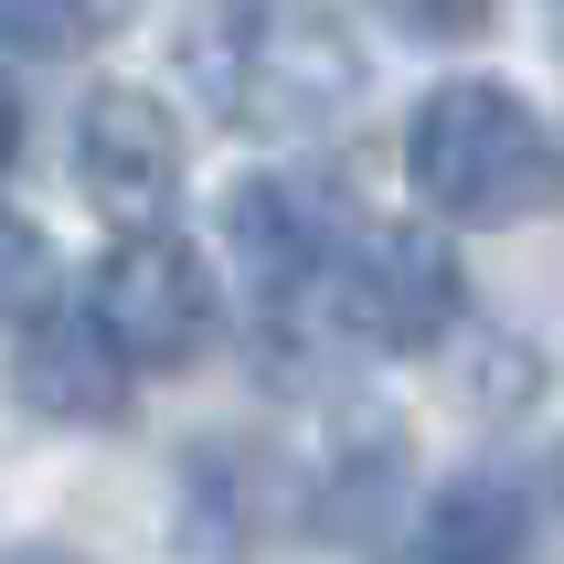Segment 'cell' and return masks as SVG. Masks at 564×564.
I'll list each match as a JSON object with an SVG mask.
<instances>
[{
    "mask_svg": "<svg viewBox=\"0 0 564 564\" xmlns=\"http://www.w3.org/2000/svg\"><path fill=\"white\" fill-rule=\"evenodd\" d=\"M224 235H235L246 288L267 299V310H288V299L319 278V214H310L299 182H235L224 192Z\"/></svg>",
    "mask_w": 564,
    "mask_h": 564,
    "instance_id": "7",
    "label": "cell"
},
{
    "mask_svg": "<svg viewBox=\"0 0 564 564\" xmlns=\"http://www.w3.org/2000/svg\"><path fill=\"white\" fill-rule=\"evenodd\" d=\"M182 64H192V86L246 128H319L362 86V54H351V32L319 0H214L192 22Z\"/></svg>",
    "mask_w": 564,
    "mask_h": 564,
    "instance_id": "1",
    "label": "cell"
},
{
    "mask_svg": "<svg viewBox=\"0 0 564 564\" xmlns=\"http://www.w3.org/2000/svg\"><path fill=\"white\" fill-rule=\"evenodd\" d=\"M96 330L128 373H171L214 341V278L182 235H118V256L96 267Z\"/></svg>",
    "mask_w": 564,
    "mask_h": 564,
    "instance_id": "3",
    "label": "cell"
},
{
    "mask_svg": "<svg viewBox=\"0 0 564 564\" xmlns=\"http://www.w3.org/2000/svg\"><path fill=\"white\" fill-rule=\"evenodd\" d=\"M533 554V511L511 479H458L426 511V564H522Z\"/></svg>",
    "mask_w": 564,
    "mask_h": 564,
    "instance_id": "8",
    "label": "cell"
},
{
    "mask_svg": "<svg viewBox=\"0 0 564 564\" xmlns=\"http://www.w3.org/2000/svg\"><path fill=\"white\" fill-rule=\"evenodd\" d=\"M405 182L426 192L447 224H522L543 192H554V139H543V118L511 86L458 75V86H437L415 107Z\"/></svg>",
    "mask_w": 564,
    "mask_h": 564,
    "instance_id": "2",
    "label": "cell"
},
{
    "mask_svg": "<svg viewBox=\"0 0 564 564\" xmlns=\"http://www.w3.org/2000/svg\"><path fill=\"white\" fill-rule=\"evenodd\" d=\"M341 319L373 351H426L458 330V256L426 224H373L341 256Z\"/></svg>",
    "mask_w": 564,
    "mask_h": 564,
    "instance_id": "4",
    "label": "cell"
},
{
    "mask_svg": "<svg viewBox=\"0 0 564 564\" xmlns=\"http://www.w3.org/2000/svg\"><path fill=\"white\" fill-rule=\"evenodd\" d=\"M86 32H96L86 0H0V43L11 54H75Z\"/></svg>",
    "mask_w": 564,
    "mask_h": 564,
    "instance_id": "10",
    "label": "cell"
},
{
    "mask_svg": "<svg viewBox=\"0 0 564 564\" xmlns=\"http://www.w3.org/2000/svg\"><path fill=\"white\" fill-rule=\"evenodd\" d=\"M383 11H394L405 32H426V43H458V32H479L501 0H383Z\"/></svg>",
    "mask_w": 564,
    "mask_h": 564,
    "instance_id": "11",
    "label": "cell"
},
{
    "mask_svg": "<svg viewBox=\"0 0 564 564\" xmlns=\"http://www.w3.org/2000/svg\"><path fill=\"white\" fill-rule=\"evenodd\" d=\"M75 171H86V203L118 214L128 235H150L182 192V128L150 86H96L86 118H75Z\"/></svg>",
    "mask_w": 564,
    "mask_h": 564,
    "instance_id": "5",
    "label": "cell"
},
{
    "mask_svg": "<svg viewBox=\"0 0 564 564\" xmlns=\"http://www.w3.org/2000/svg\"><path fill=\"white\" fill-rule=\"evenodd\" d=\"M11 383H22L32 415H54V426H107L128 394V362L107 351L96 319H43L32 310V341L11 351Z\"/></svg>",
    "mask_w": 564,
    "mask_h": 564,
    "instance_id": "6",
    "label": "cell"
},
{
    "mask_svg": "<svg viewBox=\"0 0 564 564\" xmlns=\"http://www.w3.org/2000/svg\"><path fill=\"white\" fill-rule=\"evenodd\" d=\"M43 299H54V246L22 214H0V319H32Z\"/></svg>",
    "mask_w": 564,
    "mask_h": 564,
    "instance_id": "9",
    "label": "cell"
},
{
    "mask_svg": "<svg viewBox=\"0 0 564 564\" xmlns=\"http://www.w3.org/2000/svg\"><path fill=\"white\" fill-rule=\"evenodd\" d=\"M11 150H22V96H11V75H0V171H11Z\"/></svg>",
    "mask_w": 564,
    "mask_h": 564,
    "instance_id": "12",
    "label": "cell"
}]
</instances>
